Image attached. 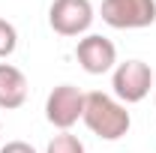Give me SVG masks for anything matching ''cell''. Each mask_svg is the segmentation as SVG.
I'll return each mask as SVG.
<instances>
[{"mask_svg": "<svg viewBox=\"0 0 156 153\" xmlns=\"http://www.w3.org/2000/svg\"><path fill=\"white\" fill-rule=\"evenodd\" d=\"M45 153H87V150H84V144L78 141V135L60 132V135H54V138L48 141Z\"/></svg>", "mask_w": 156, "mask_h": 153, "instance_id": "cell-8", "label": "cell"}, {"mask_svg": "<svg viewBox=\"0 0 156 153\" xmlns=\"http://www.w3.org/2000/svg\"><path fill=\"white\" fill-rule=\"evenodd\" d=\"M84 123H87V129L99 138H105V141H117V138H123V135L129 132V126H132V117L126 111V105L123 102H117L114 96L108 93H87L84 99V117H81Z\"/></svg>", "mask_w": 156, "mask_h": 153, "instance_id": "cell-1", "label": "cell"}, {"mask_svg": "<svg viewBox=\"0 0 156 153\" xmlns=\"http://www.w3.org/2000/svg\"><path fill=\"white\" fill-rule=\"evenodd\" d=\"M27 102V75L12 63H0V108L15 111Z\"/></svg>", "mask_w": 156, "mask_h": 153, "instance_id": "cell-7", "label": "cell"}, {"mask_svg": "<svg viewBox=\"0 0 156 153\" xmlns=\"http://www.w3.org/2000/svg\"><path fill=\"white\" fill-rule=\"evenodd\" d=\"M15 48H18V30H15L6 18H0V60L9 57Z\"/></svg>", "mask_w": 156, "mask_h": 153, "instance_id": "cell-9", "label": "cell"}, {"mask_svg": "<svg viewBox=\"0 0 156 153\" xmlns=\"http://www.w3.org/2000/svg\"><path fill=\"white\" fill-rule=\"evenodd\" d=\"M111 87H114V96L120 102L135 105L141 99H147V93H150V87H153V69L144 60L117 63L114 75H111Z\"/></svg>", "mask_w": 156, "mask_h": 153, "instance_id": "cell-3", "label": "cell"}, {"mask_svg": "<svg viewBox=\"0 0 156 153\" xmlns=\"http://www.w3.org/2000/svg\"><path fill=\"white\" fill-rule=\"evenodd\" d=\"M0 153H36L33 150V144H27V141H6Z\"/></svg>", "mask_w": 156, "mask_h": 153, "instance_id": "cell-10", "label": "cell"}, {"mask_svg": "<svg viewBox=\"0 0 156 153\" xmlns=\"http://www.w3.org/2000/svg\"><path fill=\"white\" fill-rule=\"evenodd\" d=\"M75 57L81 63V69L87 75H102L111 72L117 63V48L111 39H105L102 33H87L84 39H78L75 45Z\"/></svg>", "mask_w": 156, "mask_h": 153, "instance_id": "cell-6", "label": "cell"}, {"mask_svg": "<svg viewBox=\"0 0 156 153\" xmlns=\"http://www.w3.org/2000/svg\"><path fill=\"white\" fill-rule=\"evenodd\" d=\"M48 24L60 36H81L93 24L90 0H54L48 9Z\"/></svg>", "mask_w": 156, "mask_h": 153, "instance_id": "cell-5", "label": "cell"}, {"mask_svg": "<svg viewBox=\"0 0 156 153\" xmlns=\"http://www.w3.org/2000/svg\"><path fill=\"white\" fill-rule=\"evenodd\" d=\"M102 21L114 30H141L156 21V0H102Z\"/></svg>", "mask_w": 156, "mask_h": 153, "instance_id": "cell-2", "label": "cell"}, {"mask_svg": "<svg viewBox=\"0 0 156 153\" xmlns=\"http://www.w3.org/2000/svg\"><path fill=\"white\" fill-rule=\"evenodd\" d=\"M84 99H87V93H81L75 84L54 87L48 93V99H45V117H48V123L57 126L60 132H69L84 117Z\"/></svg>", "mask_w": 156, "mask_h": 153, "instance_id": "cell-4", "label": "cell"}]
</instances>
